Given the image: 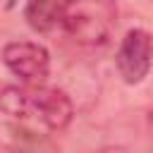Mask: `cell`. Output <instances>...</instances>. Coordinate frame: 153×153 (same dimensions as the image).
<instances>
[{"instance_id": "obj_3", "label": "cell", "mask_w": 153, "mask_h": 153, "mask_svg": "<svg viewBox=\"0 0 153 153\" xmlns=\"http://www.w3.org/2000/svg\"><path fill=\"white\" fill-rule=\"evenodd\" d=\"M115 65L124 84H141L153 65V38L146 29H129L117 48Z\"/></svg>"}, {"instance_id": "obj_7", "label": "cell", "mask_w": 153, "mask_h": 153, "mask_svg": "<svg viewBox=\"0 0 153 153\" xmlns=\"http://www.w3.org/2000/svg\"><path fill=\"white\" fill-rule=\"evenodd\" d=\"M14 5H17V0H0V10H2V12H7V10H12Z\"/></svg>"}, {"instance_id": "obj_4", "label": "cell", "mask_w": 153, "mask_h": 153, "mask_svg": "<svg viewBox=\"0 0 153 153\" xmlns=\"http://www.w3.org/2000/svg\"><path fill=\"white\" fill-rule=\"evenodd\" d=\"M29 100H31V117L41 120L50 131H62L69 127L74 117L72 98L62 88L53 86H29Z\"/></svg>"}, {"instance_id": "obj_6", "label": "cell", "mask_w": 153, "mask_h": 153, "mask_svg": "<svg viewBox=\"0 0 153 153\" xmlns=\"http://www.w3.org/2000/svg\"><path fill=\"white\" fill-rule=\"evenodd\" d=\"M0 110L10 117L26 120L31 117V100L26 86H5L0 91Z\"/></svg>"}, {"instance_id": "obj_8", "label": "cell", "mask_w": 153, "mask_h": 153, "mask_svg": "<svg viewBox=\"0 0 153 153\" xmlns=\"http://www.w3.org/2000/svg\"><path fill=\"white\" fill-rule=\"evenodd\" d=\"M148 134H151V141H153V110L148 115Z\"/></svg>"}, {"instance_id": "obj_2", "label": "cell", "mask_w": 153, "mask_h": 153, "mask_svg": "<svg viewBox=\"0 0 153 153\" xmlns=\"http://www.w3.org/2000/svg\"><path fill=\"white\" fill-rule=\"evenodd\" d=\"M5 67L29 86H41L50 74V53L33 41H12L2 48Z\"/></svg>"}, {"instance_id": "obj_5", "label": "cell", "mask_w": 153, "mask_h": 153, "mask_svg": "<svg viewBox=\"0 0 153 153\" xmlns=\"http://www.w3.org/2000/svg\"><path fill=\"white\" fill-rule=\"evenodd\" d=\"M62 14V0H26L24 5V19L33 31H53L60 24Z\"/></svg>"}, {"instance_id": "obj_1", "label": "cell", "mask_w": 153, "mask_h": 153, "mask_svg": "<svg viewBox=\"0 0 153 153\" xmlns=\"http://www.w3.org/2000/svg\"><path fill=\"white\" fill-rule=\"evenodd\" d=\"M60 26L79 45H105L117 26L115 0H62Z\"/></svg>"}]
</instances>
